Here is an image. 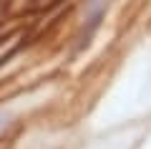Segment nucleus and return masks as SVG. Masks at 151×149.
<instances>
[{
  "instance_id": "f257e3e1",
  "label": "nucleus",
  "mask_w": 151,
  "mask_h": 149,
  "mask_svg": "<svg viewBox=\"0 0 151 149\" xmlns=\"http://www.w3.org/2000/svg\"><path fill=\"white\" fill-rule=\"evenodd\" d=\"M106 8L108 3H103V0H91L86 5V15H83V33H86V38H91L93 33L98 31V25H101L103 15H106Z\"/></svg>"
},
{
  "instance_id": "f03ea898",
  "label": "nucleus",
  "mask_w": 151,
  "mask_h": 149,
  "mask_svg": "<svg viewBox=\"0 0 151 149\" xmlns=\"http://www.w3.org/2000/svg\"><path fill=\"white\" fill-rule=\"evenodd\" d=\"M10 124H13V116H10L8 111H0V134L5 132V129L10 126Z\"/></svg>"
}]
</instances>
